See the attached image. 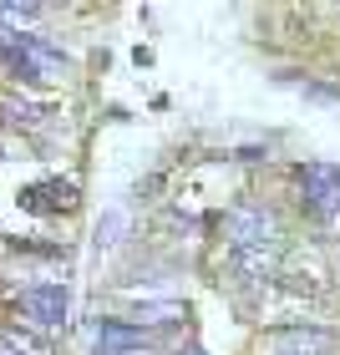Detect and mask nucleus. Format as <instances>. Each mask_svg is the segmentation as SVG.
Masks as SVG:
<instances>
[{"mask_svg":"<svg viewBox=\"0 0 340 355\" xmlns=\"http://www.w3.org/2000/svg\"><path fill=\"white\" fill-rule=\"evenodd\" d=\"M300 193H305V214H310L320 229L340 234V168H330V163L300 168Z\"/></svg>","mask_w":340,"mask_h":355,"instance_id":"obj_1","label":"nucleus"},{"mask_svg":"<svg viewBox=\"0 0 340 355\" xmlns=\"http://www.w3.org/2000/svg\"><path fill=\"white\" fill-rule=\"evenodd\" d=\"M223 234L234 249H264V244H280V218L264 203H234L223 214Z\"/></svg>","mask_w":340,"mask_h":355,"instance_id":"obj_2","label":"nucleus"},{"mask_svg":"<svg viewBox=\"0 0 340 355\" xmlns=\"http://www.w3.org/2000/svg\"><path fill=\"white\" fill-rule=\"evenodd\" d=\"M21 310L31 315V325L56 330V325H67V289L61 284H31V289H21Z\"/></svg>","mask_w":340,"mask_h":355,"instance_id":"obj_3","label":"nucleus"},{"mask_svg":"<svg viewBox=\"0 0 340 355\" xmlns=\"http://www.w3.org/2000/svg\"><path fill=\"white\" fill-rule=\"evenodd\" d=\"M330 350H335V335L315 325H289L280 335H269L264 345V355H330Z\"/></svg>","mask_w":340,"mask_h":355,"instance_id":"obj_4","label":"nucleus"},{"mask_svg":"<svg viewBox=\"0 0 340 355\" xmlns=\"http://www.w3.org/2000/svg\"><path fill=\"white\" fill-rule=\"evenodd\" d=\"M96 355H148V345H142V330L137 325L107 320V325L96 330Z\"/></svg>","mask_w":340,"mask_h":355,"instance_id":"obj_5","label":"nucleus"},{"mask_svg":"<svg viewBox=\"0 0 340 355\" xmlns=\"http://www.w3.org/2000/svg\"><path fill=\"white\" fill-rule=\"evenodd\" d=\"M21 203L31 208V214H67V208L76 203V188L71 183H36L21 193Z\"/></svg>","mask_w":340,"mask_h":355,"instance_id":"obj_6","label":"nucleus"},{"mask_svg":"<svg viewBox=\"0 0 340 355\" xmlns=\"http://www.w3.org/2000/svg\"><path fill=\"white\" fill-rule=\"evenodd\" d=\"M274 264H280V244H264V249H234V269L244 274L249 284H269V279H274Z\"/></svg>","mask_w":340,"mask_h":355,"instance_id":"obj_7","label":"nucleus"},{"mask_svg":"<svg viewBox=\"0 0 340 355\" xmlns=\"http://www.w3.org/2000/svg\"><path fill=\"white\" fill-rule=\"evenodd\" d=\"M137 320H148V325H173V320H183V304L178 300H148V304H137Z\"/></svg>","mask_w":340,"mask_h":355,"instance_id":"obj_8","label":"nucleus"},{"mask_svg":"<svg viewBox=\"0 0 340 355\" xmlns=\"http://www.w3.org/2000/svg\"><path fill=\"white\" fill-rule=\"evenodd\" d=\"M122 234H127V214H122V208L102 214V223H96V244H122Z\"/></svg>","mask_w":340,"mask_h":355,"instance_id":"obj_9","label":"nucleus"},{"mask_svg":"<svg viewBox=\"0 0 340 355\" xmlns=\"http://www.w3.org/2000/svg\"><path fill=\"white\" fill-rule=\"evenodd\" d=\"M0 21H10V26H31V21H41V6H0Z\"/></svg>","mask_w":340,"mask_h":355,"instance_id":"obj_10","label":"nucleus"},{"mask_svg":"<svg viewBox=\"0 0 340 355\" xmlns=\"http://www.w3.org/2000/svg\"><path fill=\"white\" fill-rule=\"evenodd\" d=\"M188 355H198V350H188Z\"/></svg>","mask_w":340,"mask_h":355,"instance_id":"obj_11","label":"nucleus"}]
</instances>
